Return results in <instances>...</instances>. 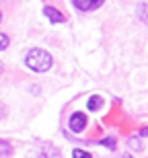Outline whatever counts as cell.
<instances>
[{
    "label": "cell",
    "instance_id": "6da1fadb",
    "mask_svg": "<svg viewBox=\"0 0 148 158\" xmlns=\"http://www.w3.org/2000/svg\"><path fill=\"white\" fill-rule=\"evenodd\" d=\"M25 64L27 68L33 72H48L52 68L53 60H52V53L41 49V47H35V49H31L27 53V58H25Z\"/></svg>",
    "mask_w": 148,
    "mask_h": 158
},
{
    "label": "cell",
    "instance_id": "7a4b0ae2",
    "mask_svg": "<svg viewBox=\"0 0 148 158\" xmlns=\"http://www.w3.org/2000/svg\"><path fill=\"white\" fill-rule=\"evenodd\" d=\"M87 121H89V119H87L84 113H74V115L70 117V121H68V125H70L72 131H82L84 125H87Z\"/></svg>",
    "mask_w": 148,
    "mask_h": 158
},
{
    "label": "cell",
    "instance_id": "3957f363",
    "mask_svg": "<svg viewBox=\"0 0 148 158\" xmlns=\"http://www.w3.org/2000/svg\"><path fill=\"white\" fill-rule=\"evenodd\" d=\"M43 15H45L52 23H64V21H66L64 15H62V12H58L53 6H45V8H43Z\"/></svg>",
    "mask_w": 148,
    "mask_h": 158
},
{
    "label": "cell",
    "instance_id": "277c9868",
    "mask_svg": "<svg viewBox=\"0 0 148 158\" xmlns=\"http://www.w3.org/2000/svg\"><path fill=\"white\" fill-rule=\"evenodd\" d=\"M37 158H62L58 152V148L53 146H43L41 150H39V154H37Z\"/></svg>",
    "mask_w": 148,
    "mask_h": 158
},
{
    "label": "cell",
    "instance_id": "5b68a950",
    "mask_svg": "<svg viewBox=\"0 0 148 158\" xmlns=\"http://www.w3.org/2000/svg\"><path fill=\"white\" fill-rule=\"evenodd\" d=\"M72 2H74V6L78 10H93V8H97L95 0H72Z\"/></svg>",
    "mask_w": 148,
    "mask_h": 158
},
{
    "label": "cell",
    "instance_id": "8992f818",
    "mask_svg": "<svg viewBox=\"0 0 148 158\" xmlns=\"http://www.w3.org/2000/svg\"><path fill=\"white\" fill-rule=\"evenodd\" d=\"M11 154H12V146L8 142L0 140V156H11Z\"/></svg>",
    "mask_w": 148,
    "mask_h": 158
},
{
    "label": "cell",
    "instance_id": "52a82bcc",
    "mask_svg": "<svg viewBox=\"0 0 148 158\" xmlns=\"http://www.w3.org/2000/svg\"><path fill=\"white\" fill-rule=\"evenodd\" d=\"M101 105H103V99H101V97H97V94L89 99V109H93V111H97Z\"/></svg>",
    "mask_w": 148,
    "mask_h": 158
},
{
    "label": "cell",
    "instance_id": "ba28073f",
    "mask_svg": "<svg viewBox=\"0 0 148 158\" xmlns=\"http://www.w3.org/2000/svg\"><path fill=\"white\" fill-rule=\"evenodd\" d=\"M138 15H140V19H142L144 23H148V4H142V6H140Z\"/></svg>",
    "mask_w": 148,
    "mask_h": 158
},
{
    "label": "cell",
    "instance_id": "9c48e42d",
    "mask_svg": "<svg viewBox=\"0 0 148 158\" xmlns=\"http://www.w3.org/2000/svg\"><path fill=\"white\" fill-rule=\"evenodd\" d=\"M72 156H74V158H93L89 152H84V150H74V152H72Z\"/></svg>",
    "mask_w": 148,
    "mask_h": 158
},
{
    "label": "cell",
    "instance_id": "30bf717a",
    "mask_svg": "<svg viewBox=\"0 0 148 158\" xmlns=\"http://www.w3.org/2000/svg\"><path fill=\"white\" fill-rule=\"evenodd\" d=\"M6 45H8V37H6V35H2V33H0V52H2V49H4Z\"/></svg>",
    "mask_w": 148,
    "mask_h": 158
},
{
    "label": "cell",
    "instance_id": "8fae6325",
    "mask_svg": "<svg viewBox=\"0 0 148 158\" xmlns=\"http://www.w3.org/2000/svg\"><path fill=\"white\" fill-rule=\"evenodd\" d=\"M128 144H130V148H136V150H140V140H138V138H132Z\"/></svg>",
    "mask_w": 148,
    "mask_h": 158
},
{
    "label": "cell",
    "instance_id": "7c38bea8",
    "mask_svg": "<svg viewBox=\"0 0 148 158\" xmlns=\"http://www.w3.org/2000/svg\"><path fill=\"white\" fill-rule=\"evenodd\" d=\"M4 115H6V109H4V107H2V103H0V119L4 117Z\"/></svg>",
    "mask_w": 148,
    "mask_h": 158
},
{
    "label": "cell",
    "instance_id": "4fadbf2b",
    "mask_svg": "<svg viewBox=\"0 0 148 158\" xmlns=\"http://www.w3.org/2000/svg\"><path fill=\"white\" fill-rule=\"evenodd\" d=\"M142 135H148V127H146V129H142Z\"/></svg>",
    "mask_w": 148,
    "mask_h": 158
},
{
    "label": "cell",
    "instance_id": "5bb4252c",
    "mask_svg": "<svg viewBox=\"0 0 148 158\" xmlns=\"http://www.w3.org/2000/svg\"><path fill=\"white\" fill-rule=\"evenodd\" d=\"M0 23H2V10H0Z\"/></svg>",
    "mask_w": 148,
    "mask_h": 158
},
{
    "label": "cell",
    "instance_id": "9a60e30c",
    "mask_svg": "<svg viewBox=\"0 0 148 158\" xmlns=\"http://www.w3.org/2000/svg\"><path fill=\"white\" fill-rule=\"evenodd\" d=\"M0 74H2V62H0Z\"/></svg>",
    "mask_w": 148,
    "mask_h": 158
},
{
    "label": "cell",
    "instance_id": "2e32d148",
    "mask_svg": "<svg viewBox=\"0 0 148 158\" xmlns=\"http://www.w3.org/2000/svg\"><path fill=\"white\" fill-rule=\"evenodd\" d=\"M124 158H132V156H130V154H125V156H124Z\"/></svg>",
    "mask_w": 148,
    "mask_h": 158
}]
</instances>
